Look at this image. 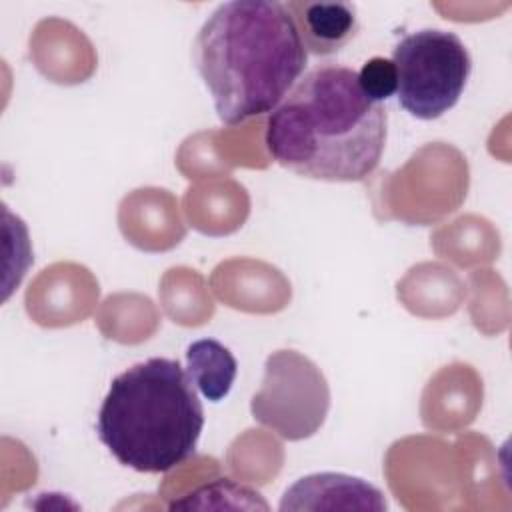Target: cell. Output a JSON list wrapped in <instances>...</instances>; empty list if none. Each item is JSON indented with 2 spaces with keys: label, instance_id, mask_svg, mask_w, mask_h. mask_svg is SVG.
<instances>
[{
  "label": "cell",
  "instance_id": "cell-1",
  "mask_svg": "<svg viewBox=\"0 0 512 512\" xmlns=\"http://www.w3.org/2000/svg\"><path fill=\"white\" fill-rule=\"evenodd\" d=\"M386 136V108L362 92L356 70L322 64L268 114L264 146L298 176L360 182L380 164Z\"/></svg>",
  "mask_w": 512,
  "mask_h": 512
},
{
  "label": "cell",
  "instance_id": "cell-2",
  "mask_svg": "<svg viewBox=\"0 0 512 512\" xmlns=\"http://www.w3.org/2000/svg\"><path fill=\"white\" fill-rule=\"evenodd\" d=\"M192 58L226 126L270 114L308 64L296 22L276 0L220 4L196 34Z\"/></svg>",
  "mask_w": 512,
  "mask_h": 512
},
{
  "label": "cell",
  "instance_id": "cell-3",
  "mask_svg": "<svg viewBox=\"0 0 512 512\" xmlns=\"http://www.w3.org/2000/svg\"><path fill=\"white\" fill-rule=\"evenodd\" d=\"M204 428L196 386L178 360L148 358L118 374L98 410L108 452L136 472L160 474L188 460Z\"/></svg>",
  "mask_w": 512,
  "mask_h": 512
},
{
  "label": "cell",
  "instance_id": "cell-4",
  "mask_svg": "<svg viewBox=\"0 0 512 512\" xmlns=\"http://www.w3.org/2000/svg\"><path fill=\"white\" fill-rule=\"evenodd\" d=\"M390 60L396 68L398 104L420 120H436L454 108L472 72L464 42L440 28L406 34Z\"/></svg>",
  "mask_w": 512,
  "mask_h": 512
},
{
  "label": "cell",
  "instance_id": "cell-5",
  "mask_svg": "<svg viewBox=\"0 0 512 512\" xmlns=\"http://www.w3.org/2000/svg\"><path fill=\"white\" fill-rule=\"evenodd\" d=\"M330 410V386L322 370L296 350H276L264 362L260 390L250 400L256 422L284 440L314 436Z\"/></svg>",
  "mask_w": 512,
  "mask_h": 512
},
{
  "label": "cell",
  "instance_id": "cell-6",
  "mask_svg": "<svg viewBox=\"0 0 512 512\" xmlns=\"http://www.w3.org/2000/svg\"><path fill=\"white\" fill-rule=\"evenodd\" d=\"M280 510H386L382 492L342 472H316L296 480L282 496Z\"/></svg>",
  "mask_w": 512,
  "mask_h": 512
},
{
  "label": "cell",
  "instance_id": "cell-7",
  "mask_svg": "<svg viewBox=\"0 0 512 512\" xmlns=\"http://www.w3.org/2000/svg\"><path fill=\"white\" fill-rule=\"evenodd\" d=\"M292 14L306 52L330 56L342 50L358 32L356 8L348 2H306L284 4Z\"/></svg>",
  "mask_w": 512,
  "mask_h": 512
},
{
  "label": "cell",
  "instance_id": "cell-8",
  "mask_svg": "<svg viewBox=\"0 0 512 512\" xmlns=\"http://www.w3.org/2000/svg\"><path fill=\"white\" fill-rule=\"evenodd\" d=\"M186 372L208 402H220L232 390L238 362L222 342L200 338L186 348Z\"/></svg>",
  "mask_w": 512,
  "mask_h": 512
},
{
  "label": "cell",
  "instance_id": "cell-9",
  "mask_svg": "<svg viewBox=\"0 0 512 512\" xmlns=\"http://www.w3.org/2000/svg\"><path fill=\"white\" fill-rule=\"evenodd\" d=\"M356 74L362 92L370 100L382 104L384 100L396 94V68L390 58L374 56L366 60Z\"/></svg>",
  "mask_w": 512,
  "mask_h": 512
}]
</instances>
